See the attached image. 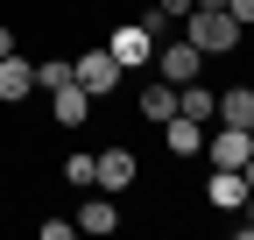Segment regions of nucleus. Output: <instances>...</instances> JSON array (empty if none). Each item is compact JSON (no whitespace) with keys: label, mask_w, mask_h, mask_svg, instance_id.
<instances>
[{"label":"nucleus","mask_w":254,"mask_h":240,"mask_svg":"<svg viewBox=\"0 0 254 240\" xmlns=\"http://www.w3.org/2000/svg\"><path fill=\"white\" fill-rule=\"evenodd\" d=\"M184 21H190V28H184V43H198L205 57H226V50H233V43L247 36V28H240V21H233L226 7H190Z\"/></svg>","instance_id":"1"},{"label":"nucleus","mask_w":254,"mask_h":240,"mask_svg":"<svg viewBox=\"0 0 254 240\" xmlns=\"http://www.w3.org/2000/svg\"><path fill=\"white\" fill-rule=\"evenodd\" d=\"M106 50H113V64H120V71H141V64H155V36H148L141 21H120Z\"/></svg>","instance_id":"2"},{"label":"nucleus","mask_w":254,"mask_h":240,"mask_svg":"<svg viewBox=\"0 0 254 240\" xmlns=\"http://www.w3.org/2000/svg\"><path fill=\"white\" fill-rule=\"evenodd\" d=\"M71 78L85 85V92H92V99H106V92H113V85H120V64H113V50H85V57H78V64H71Z\"/></svg>","instance_id":"3"},{"label":"nucleus","mask_w":254,"mask_h":240,"mask_svg":"<svg viewBox=\"0 0 254 240\" xmlns=\"http://www.w3.org/2000/svg\"><path fill=\"white\" fill-rule=\"evenodd\" d=\"M205 71V50L198 43H170V50H155V78H170V85H190Z\"/></svg>","instance_id":"4"},{"label":"nucleus","mask_w":254,"mask_h":240,"mask_svg":"<svg viewBox=\"0 0 254 240\" xmlns=\"http://www.w3.org/2000/svg\"><path fill=\"white\" fill-rule=\"evenodd\" d=\"M205 148H212V170H240V163L254 156V134H247V127H212Z\"/></svg>","instance_id":"5"},{"label":"nucleus","mask_w":254,"mask_h":240,"mask_svg":"<svg viewBox=\"0 0 254 240\" xmlns=\"http://www.w3.org/2000/svg\"><path fill=\"white\" fill-rule=\"evenodd\" d=\"M92 106H99V99H92L85 85H78V78H71V85H57V92H50V113L64 120V127H85V120H92Z\"/></svg>","instance_id":"6"},{"label":"nucleus","mask_w":254,"mask_h":240,"mask_svg":"<svg viewBox=\"0 0 254 240\" xmlns=\"http://www.w3.org/2000/svg\"><path fill=\"white\" fill-rule=\"evenodd\" d=\"M28 92H36V64H28V57L21 50H7V57H0V99H28Z\"/></svg>","instance_id":"7"},{"label":"nucleus","mask_w":254,"mask_h":240,"mask_svg":"<svg viewBox=\"0 0 254 240\" xmlns=\"http://www.w3.org/2000/svg\"><path fill=\"white\" fill-rule=\"evenodd\" d=\"M78 233H92V240H106L113 226H120V212H113V198H99V184H92V198L78 205V219H71Z\"/></svg>","instance_id":"8"},{"label":"nucleus","mask_w":254,"mask_h":240,"mask_svg":"<svg viewBox=\"0 0 254 240\" xmlns=\"http://www.w3.org/2000/svg\"><path fill=\"white\" fill-rule=\"evenodd\" d=\"M92 170H99V191H127L134 184V156H127V148H106V156H92Z\"/></svg>","instance_id":"9"},{"label":"nucleus","mask_w":254,"mask_h":240,"mask_svg":"<svg viewBox=\"0 0 254 240\" xmlns=\"http://www.w3.org/2000/svg\"><path fill=\"white\" fill-rule=\"evenodd\" d=\"M163 141L177 148V156H198V148H205V120H190V113H170V120H163Z\"/></svg>","instance_id":"10"},{"label":"nucleus","mask_w":254,"mask_h":240,"mask_svg":"<svg viewBox=\"0 0 254 240\" xmlns=\"http://www.w3.org/2000/svg\"><path fill=\"white\" fill-rule=\"evenodd\" d=\"M205 198L219 205V212H240V205H247V177H240V170H212Z\"/></svg>","instance_id":"11"},{"label":"nucleus","mask_w":254,"mask_h":240,"mask_svg":"<svg viewBox=\"0 0 254 240\" xmlns=\"http://www.w3.org/2000/svg\"><path fill=\"white\" fill-rule=\"evenodd\" d=\"M170 113H177V85H170V78H155V85H141V120H148V127H163Z\"/></svg>","instance_id":"12"},{"label":"nucleus","mask_w":254,"mask_h":240,"mask_svg":"<svg viewBox=\"0 0 254 240\" xmlns=\"http://www.w3.org/2000/svg\"><path fill=\"white\" fill-rule=\"evenodd\" d=\"M219 127H254V92H247V85H233V92H219Z\"/></svg>","instance_id":"13"},{"label":"nucleus","mask_w":254,"mask_h":240,"mask_svg":"<svg viewBox=\"0 0 254 240\" xmlns=\"http://www.w3.org/2000/svg\"><path fill=\"white\" fill-rule=\"evenodd\" d=\"M57 85H71V64L64 57H43L36 64V92H57Z\"/></svg>","instance_id":"14"},{"label":"nucleus","mask_w":254,"mask_h":240,"mask_svg":"<svg viewBox=\"0 0 254 240\" xmlns=\"http://www.w3.org/2000/svg\"><path fill=\"white\" fill-rule=\"evenodd\" d=\"M64 177H71L78 191H92V184H99V170H92V156H71V163H64Z\"/></svg>","instance_id":"15"},{"label":"nucleus","mask_w":254,"mask_h":240,"mask_svg":"<svg viewBox=\"0 0 254 240\" xmlns=\"http://www.w3.org/2000/svg\"><path fill=\"white\" fill-rule=\"evenodd\" d=\"M155 14H163V21H184V14H190V0H155Z\"/></svg>","instance_id":"16"},{"label":"nucleus","mask_w":254,"mask_h":240,"mask_svg":"<svg viewBox=\"0 0 254 240\" xmlns=\"http://www.w3.org/2000/svg\"><path fill=\"white\" fill-rule=\"evenodd\" d=\"M226 14H233L240 28H254V0H226Z\"/></svg>","instance_id":"17"},{"label":"nucleus","mask_w":254,"mask_h":240,"mask_svg":"<svg viewBox=\"0 0 254 240\" xmlns=\"http://www.w3.org/2000/svg\"><path fill=\"white\" fill-rule=\"evenodd\" d=\"M240 212H247V219H240V240H254V191H247V205H240Z\"/></svg>","instance_id":"18"},{"label":"nucleus","mask_w":254,"mask_h":240,"mask_svg":"<svg viewBox=\"0 0 254 240\" xmlns=\"http://www.w3.org/2000/svg\"><path fill=\"white\" fill-rule=\"evenodd\" d=\"M7 50H14V28H0V57H7Z\"/></svg>","instance_id":"19"},{"label":"nucleus","mask_w":254,"mask_h":240,"mask_svg":"<svg viewBox=\"0 0 254 240\" xmlns=\"http://www.w3.org/2000/svg\"><path fill=\"white\" fill-rule=\"evenodd\" d=\"M240 177H247V191H254V156H247V163H240Z\"/></svg>","instance_id":"20"},{"label":"nucleus","mask_w":254,"mask_h":240,"mask_svg":"<svg viewBox=\"0 0 254 240\" xmlns=\"http://www.w3.org/2000/svg\"><path fill=\"white\" fill-rule=\"evenodd\" d=\"M190 7H226V0H190Z\"/></svg>","instance_id":"21"},{"label":"nucleus","mask_w":254,"mask_h":240,"mask_svg":"<svg viewBox=\"0 0 254 240\" xmlns=\"http://www.w3.org/2000/svg\"><path fill=\"white\" fill-rule=\"evenodd\" d=\"M247 134H254V127H247Z\"/></svg>","instance_id":"22"}]
</instances>
